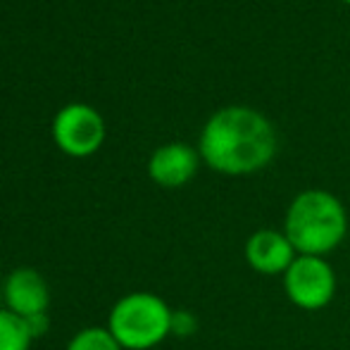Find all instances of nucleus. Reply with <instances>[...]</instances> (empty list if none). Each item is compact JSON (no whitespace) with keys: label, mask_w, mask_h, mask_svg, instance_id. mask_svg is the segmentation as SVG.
Instances as JSON below:
<instances>
[{"label":"nucleus","mask_w":350,"mask_h":350,"mask_svg":"<svg viewBox=\"0 0 350 350\" xmlns=\"http://www.w3.org/2000/svg\"><path fill=\"white\" fill-rule=\"evenodd\" d=\"M279 148L277 129L250 105H226L205 122L198 139L200 160L224 176L265 170Z\"/></svg>","instance_id":"nucleus-1"},{"label":"nucleus","mask_w":350,"mask_h":350,"mask_svg":"<svg viewBox=\"0 0 350 350\" xmlns=\"http://www.w3.org/2000/svg\"><path fill=\"white\" fill-rule=\"evenodd\" d=\"M284 234L298 255L327 258L348 236L346 205L324 189L300 191L286 210Z\"/></svg>","instance_id":"nucleus-2"},{"label":"nucleus","mask_w":350,"mask_h":350,"mask_svg":"<svg viewBox=\"0 0 350 350\" xmlns=\"http://www.w3.org/2000/svg\"><path fill=\"white\" fill-rule=\"evenodd\" d=\"M107 329L124 350H150L172 334L174 312L160 295L134 291L110 310Z\"/></svg>","instance_id":"nucleus-3"},{"label":"nucleus","mask_w":350,"mask_h":350,"mask_svg":"<svg viewBox=\"0 0 350 350\" xmlns=\"http://www.w3.org/2000/svg\"><path fill=\"white\" fill-rule=\"evenodd\" d=\"M284 291L286 298L300 310L327 308L336 293V274L327 258L317 255H298L284 272Z\"/></svg>","instance_id":"nucleus-4"},{"label":"nucleus","mask_w":350,"mask_h":350,"mask_svg":"<svg viewBox=\"0 0 350 350\" xmlns=\"http://www.w3.org/2000/svg\"><path fill=\"white\" fill-rule=\"evenodd\" d=\"M53 141L65 155L88 157L105 141V122L96 107L70 103L53 120Z\"/></svg>","instance_id":"nucleus-5"},{"label":"nucleus","mask_w":350,"mask_h":350,"mask_svg":"<svg viewBox=\"0 0 350 350\" xmlns=\"http://www.w3.org/2000/svg\"><path fill=\"white\" fill-rule=\"evenodd\" d=\"M243 258L248 267L262 277H284L298 253L291 245L284 229H258L245 241Z\"/></svg>","instance_id":"nucleus-6"},{"label":"nucleus","mask_w":350,"mask_h":350,"mask_svg":"<svg viewBox=\"0 0 350 350\" xmlns=\"http://www.w3.org/2000/svg\"><path fill=\"white\" fill-rule=\"evenodd\" d=\"M5 308L19 317L29 319L36 314H46L51 305V288L41 272L33 267H17L8 274L3 284Z\"/></svg>","instance_id":"nucleus-7"},{"label":"nucleus","mask_w":350,"mask_h":350,"mask_svg":"<svg viewBox=\"0 0 350 350\" xmlns=\"http://www.w3.org/2000/svg\"><path fill=\"white\" fill-rule=\"evenodd\" d=\"M200 165V152L189 143H165L148 160V176L157 186L165 189H179L186 186L196 176Z\"/></svg>","instance_id":"nucleus-8"},{"label":"nucleus","mask_w":350,"mask_h":350,"mask_svg":"<svg viewBox=\"0 0 350 350\" xmlns=\"http://www.w3.org/2000/svg\"><path fill=\"white\" fill-rule=\"evenodd\" d=\"M33 336L24 317L0 308V350H29Z\"/></svg>","instance_id":"nucleus-9"},{"label":"nucleus","mask_w":350,"mask_h":350,"mask_svg":"<svg viewBox=\"0 0 350 350\" xmlns=\"http://www.w3.org/2000/svg\"><path fill=\"white\" fill-rule=\"evenodd\" d=\"M65 350H124L107 327H86L72 336Z\"/></svg>","instance_id":"nucleus-10"},{"label":"nucleus","mask_w":350,"mask_h":350,"mask_svg":"<svg viewBox=\"0 0 350 350\" xmlns=\"http://www.w3.org/2000/svg\"><path fill=\"white\" fill-rule=\"evenodd\" d=\"M27 324H29V332H31L33 338L43 336V334H46V329H48V312L46 314H36V317H29Z\"/></svg>","instance_id":"nucleus-11"},{"label":"nucleus","mask_w":350,"mask_h":350,"mask_svg":"<svg viewBox=\"0 0 350 350\" xmlns=\"http://www.w3.org/2000/svg\"><path fill=\"white\" fill-rule=\"evenodd\" d=\"M341 3H346V5H350V0H341Z\"/></svg>","instance_id":"nucleus-12"}]
</instances>
